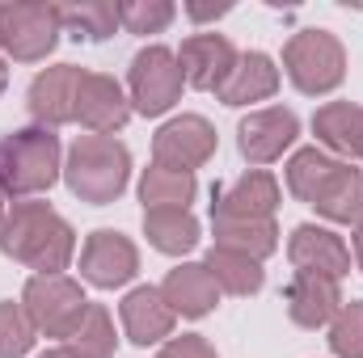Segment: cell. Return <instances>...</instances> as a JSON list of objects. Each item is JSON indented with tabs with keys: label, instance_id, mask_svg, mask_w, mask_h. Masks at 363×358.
Segmentation results:
<instances>
[{
	"label": "cell",
	"instance_id": "cell-1",
	"mask_svg": "<svg viewBox=\"0 0 363 358\" xmlns=\"http://www.w3.org/2000/svg\"><path fill=\"white\" fill-rule=\"evenodd\" d=\"M0 249L38 274H60L72 262L77 232L47 202H17L0 224Z\"/></svg>",
	"mask_w": 363,
	"mask_h": 358
},
{
	"label": "cell",
	"instance_id": "cell-2",
	"mask_svg": "<svg viewBox=\"0 0 363 358\" xmlns=\"http://www.w3.org/2000/svg\"><path fill=\"white\" fill-rule=\"evenodd\" d=\"M64 178H68V190L81 198V202H93V207H106L114 202L123 190H127V178H131V152L110 139V135H81L68 152V165H64Z\"/></svg>",
	"mask_w": 363,
	"mask_h": 358
},
{
	"label": "cell",
	"instance_id": "cell-3",
	"mask_svg": "<svg viewBox=\"0 0 363 358\" xmlns=\"http://www.w3.org/2000/svg\"><path fill=\"white\" fill-rule=\"evenodd\" d=\"M60 178V135L47 127L13 131L0 139V190L4 194H38Z\"/></svg>",
	"mask_w": 363,
	"mask_h": 358
},
{
	"label": "cell",
	"instance_id": "cell-4",
	"mask_svg": "<svg viewBox=\"0 0 363 358\" xmlns=\"http://www.w3.org/2000/svg\"><path fill=\"white\" fill-rule=\"evenodd\" d=\"M283 68H287L291 85L308 97L334 93L347 76V51L330 30H300L283 47Z\"/></svg>",
	"mask_w": 363,
	"mask_h": 358
},
{
	"label": "cell",
	"instance_id": "cell-5",
	"mask_svg": "<svg viewBox=\"0 0 363 358\" xmlns=\"http://www.w3.org/2000/svg\"><path fill=\"white\" fill-rule=\"evenodd\" d=\"M21 308H26V316H30V325H34L38 333L68 342L72 329L81 325L89 299H85V291H81L72 278H64V274H34V278L26 282Z\"/></svg>",
	"mask_w": 363,
	"mask_h": 358
},
{
	"label": "cell",
	"instance_id": "cell-6",
	"mask_svg": "<svg viewBox=\"0 0 363 358\" xmlns=\"http://www.w3.org/2000/svg\"><path fill=\"white\" fill-rule=\"evenodd\" d=\"M60 4H0V47L21 59H47L60 42Z\"/></svg>",
	"mask_w": 363,
	"mask_h": 358
},
{
	"label": "cell",
	"instance_id": "cell-7",
	"mask_svg": "<svg viewBox=\"0 0 363 358\" xmlns=\"http://www.w3.org/2000/svg\"><path fill=\"white\" fill-rule=\"evenodd\" d=\"M131 105L144 114V118H157L165 114L174 101L182 97V68L178 55L169 47H144L135 59H131Z\"/></svg>",
	"mask_w": 363,
	"mask_h": 358
},
{
	"label": "cell",
	"instance_id": "cell-8",
	"mask_svg": "<svg viewBox=\"0 0 363 358\" xmlns=\"http://www.w3.org/2000/svg\"><path fill=\"white\" fill-rule=\"evenodd\" d=\"M211 152H216V127H211L207 118H199V114H182L174 122H165V127L157 131V139H152L157 165L182 169V173L207 165Z\"/></svg>",
	"mask_w": 363,
	"mask_h": 358
},
{
	"label": "cell",
	"instance_id": "cell-9",
	"mask_svg": "<svg viewBox=\"0 0 363 358\" xmlns=\"http://www.w3.org/2000/svg\"><path fill=\"white\" fill-rule=\"evenodd\" d=\"M81 81H85V72L77 64H60V68H47V72L34 76V85H30V114L38 118V127L55 131V127L77 118Z\"/></svg>",
	"mask_w": 363,
	"mask_h": 358
},
{
	"label": "cell",
	"instance_id": "cell-10",
	"mask_svg": "<svg viewBox=\"0 0 363 358\" xmlns=\"http://www.w3.org/2000/svg\"><path fill=\"white\" fill-rule=\"evenodd\" d=\"M140 270V253L135 245L123 236V232H110V228H97L89 241H85V253H81V274L89 278L93 287H123L131 282Z\"/></svg>",
	"mask_w": 363,
	"mask_h": 358
},
{
	"label": "cell",
	"instance_id": "cell-11",
	"mask_svg": "<svg viewBox=\"0 0 363 358\" xmlns=\"http://www.w3.org/2000/svg\"><path fill=\"white\" fill-rule=\"evenodd\" d=\"M287 258L296 274H321V278H347L351 274V253L342 245V236H334L330 228L317 224H300L287 241Z\"/></svg>",
	"mask_w": 363,
	"mask_h": 358
},
{
	"label": "cell",
	"instance_id": "cell-12",
	"mask_svg": "<svg viewBox=\"0 0 363 358\" xmlns=\"http://www.w3.org/2000/svg\"><path fill=\"white\" fill-rule=\"evenodd\" d=\"M233 64H237V51H233V42L224 34H190L178 51L182 81L190 89H207V93L220 89L228 81Z\"/></svg>",
	"mask_w": 363,
	"mask_h": 358
},
{
	"label": "cell",
	"instance_id": "cell-13",
	"mask_svg": "<svg viewBox=\"0 0 363 358\" xmlns=\"http://www.w3.org/2000/svg\"><path fill=\"white\" fill-rule=\"evenodd\" d=\"M296 135H300V122H296L291 110H258L237 127V144H241V156L250 165L279 161L296 144Z\"/></svg>",
	"mask_w": 363,
	"mask_h": 358
},
{
	"label": "cell",
	"instance_id": "cell-14",
	"mask_svg": "<svg viewBox=\"0 0 363 358\" xmlns=\"http://www.w3.org/2000/svg\"><path fill=\"white\" fill-rule=\"evenodd\" d=\"M279 207V181L262 169L228 181L211 198V219H271Z\"/></svg>",
	"mask_w": 363,
	"mask_h": 358
},
{
	"label": "cell",
	"instance_id": "cell-15",
	"mask_svg": "<svg viewBox=\"0 0 363 358\" xmlns=\"http://www.w3.org/2000/svg\"><path fill=\"white\" fill-rule=\"evenodd\" d=\"M131 114V101L123 97L114 76H101V72H85L81 93H77V118L89 127L93 135H114Z\"/></svg>",
	"mask_w": 363,
	"mask_h": 358
},
{
	"label": "cell",
	"instance_id": "cell-16",
	"mask_svg": "<svg viewBox=\"0 0 363 358\" xmlns=\"http://www.w3.org/2000/svg\"><path fill=\"white\" fill-rule=\"evenodd\" d=\"M342 308V291L334 278H321V274H296L291 287H287V312L300 329H321L338 316Z\"/></svg>",
	"mask_w": 363,
	"mask_h": 358
},
{
	"label": "cell",
	"instance_id": "cell-17",
	"mask_svg": "<svg viewBox=\"0 0 363 358\" xmlns=\"http://www.w3.org/2000/svg\"><path fill=\"white\" fill-rule=\"evenodd\" d=\"M161 295H165V304L174 308V316L182 312V316L199 321V316H207V312L216 308L220 287H216V278L207 274L203 262H186V266H178V270H169V274H165Z\"/></svg>",
	"mask_w": 363,
	"mask_h": 358
},
{
	"label": "cell",
	"instance_id": "cell-18",
	"mask_svg": "<svg viewBox=\"0 0 363 358\" xmlns=\"http://www.w3.org/2000/svg\"><path fill=\"white\" fill-rule=\"evenodd\" d=\"M123 329L135 346H157L161 337L174 333V308L157 287H135L123 299Z\"/></svg>",
	"mask_w": 363,
	"mask_h": 358
},
{
	"label": "cell",
	"instance_id": "cell-19",
	"mask_svg": "<svg viewBox=\"0 0 363 358\" xmlns=\"http://www.w3.org/2000/svg\"><path fill=\"white\" fill-rule=\"evenodd\" d=\"M279 89V68H274L271 55L262 51H250V55H237L228 81L220 85V101L224 105H250V101H267Z\"/></svg>",
	"mask_w": 363,
	"mask_h": 358
},
{
	"label": "cell",
	"instance_id": "cell-20",
	"mask_svg": "<svg viewBox=\"0 0 363 358\" xmlns=\"http://www.w3.org/2000/svg\"><path fill=\"white\" fill-rule=\"evenodd\" d=\"M313 131L317 139L338 152V156H359V135H363V105L351 101H330L313 114Z\"/></svg>",
	"mask_w": 363,
	"mask_h": 358
},
{
	"label": "cell",
	"instance_id": "cell-21",
	"mask_svg": "<svg viewBox=\"0 0 363 358\" xmlns=\"http://www.w3.org/2000/svg\"><path fill=\"white\" fill-rule=\"evenodd\" d=\"M216 224V245L220 249H233V253H245L254 262L271 258L279 249V228L274 219H211Z\"/></svg>",
	"mask_w": 363,
	"mask_h": 358
},
{
	"label": "cell",
	"instance_id": "cell-22",
	"mask_svg": "<svg viewBox=\"0 0 363 358\" xmlns=\"http://www.w3.org/2000/svg\"><path fill=\"white\" fill-rule=\"evenodd\" d=\"M194 190H199L194 173L152 165L144 173V181H140V202H144V211H186V202L194 198Z\"/></svg>",
	"mask_w": 363,
	"mask_h": 358
},
{
	"label": "cell",
	"instance_id": "cell-23",
	"mask_svg": "<svg viewBox=\"0 0 363 358\" xmlns=\"http://www.w3.org/2000/svg\"><path fill=\"white\" fill-rule=\"evenodd\" d=\"M313 207L325 219H334V224H359L363 219V173L351 169V165H338V173L317 194Z\"/></svg>",
	"mask_w": 363,
	"mask_h": 358
},
{
	"label": "cell",
	"instance_id": "cell-24",
	"mask_svg": "<svg viewBox=\"0 0 363 358\" xmlns=\"http://www.w3.org/2000/svg\"><path fill=\"white\" fill-rule=\"evenodd\" d=\"M203 266L216 278V287L228 291V295H254V291H262V262H254L245 253H233V249L211 245V253H207Z\"/></svg>",
	"mask_w": 363,
	"mask_h": 358
},
{
	"label": "cell",
	"instance_id": "cell-25",
	"mask_svg": "<svg viewBox=\"0 0 363 358\" xmlns=\"http://www.w3.org/2000/svg\"><path fill=\"white\" fill-rule=\"evenodd\" d=\"M342 161H334L330 152L321 148H300L291 161H287V190L300 198V202H317V194L330 185V178L338 173Z\"/></svg>",
	"mask_w": 363,
	"mask_h": 358
},
{
	"label": "cell",
	"instance_id": "cell-26",
	"mask_svg": "<svg viewBox=\"0 0 363 358\" xmlns=\"http://www.w3.org/2000/svg\"><path fill=\"white\" fill-rule=\"evenodd\" d=\"M144 236L161 253H190L199 245V219L190 211H144Z\"/></svg>",
	"mask_w": 363,
	"mask_h": 358
},
{
	"label": "cell",
	"instance_id": "cell-27",
	"mask_svg": "<svg viewBox=\"0 0 363 358\" xmlns=\"http://www.w3.org/2000/svg\"><path fill=\"white\" fill-rule=\"evenodd\" d=\"M114 346H118V342H114L110 312H106L101 304H89L85 316H81V325H77L72 337H68V350H77L81 358H110Z\"/></svg>",
	"mask_w": 363,
	"mask_h": 358
},
{
	"label": "cell",
	"instance_id": "cell-28",
	"mask_svg": "<svg viewBox=\"0 0 363 358\" xmlns=\"http://www.w3.org/2000/svg\"><path fill=\"white\" fill-rule=\"evenodd\" d=\"M60 21H64V25H72V30H77V38L85 34V38H93V42H101V38H110V34H114V25H118V4H110V0L60 4Z\"/></svg>",
	"mask_w": 363,
	"mask_h": 358
},
{
	"label": "cell",
	"instance_id": "cell-29",
	"mask_svg": "<svg viewBox=\"0 0 363 358\" xmlns=\"http://www.w3.org/2000/svg\"><path fill=\"white\" fill-rule=\"evenodd\" d=\"M174 4L169 0H127L118 4V25L127 34H161L174 21Z\"/></svg>",
	"mask_w": 363,
	"mask_h": 358
},
{
	"label": "cell",
	"instance_id": "cell-30",
	"mask_svg": "<svg viewBox=\"0 0 363 358\" xmlns=\"http://www.w3.org/2000/svg\"><path fill=\"white\" fill-rule=\"evenodd\" d=\"M34 333H38V329L30 325L26 308L0 299V358H21L34 346Z\"/></svg>",
	"mask_w": 363,
	"mask_h": 358
},
{
	"label": "cell",
	"instance_id": "cell-31",
	"mask_svg": "<svg viewBox=\"0 0 363 358\" xmlns=\"http://www.w3.org/2000/svg\"><path fill=\"white\" fill-rule=\"evenodd\" d=\"M330 350L338 358H363V299L338 308L330 325Z\"/></svg>",
	"mask_w": 363,
	"mask_h": 358
},
{
	"label": "cell",
	"instance_id": "cell-32",
	"mask_svg": "<svg viewBox=\"0 0 363 358\" xmlns=\"http://www.w3.org/2000/svg\"><path fill=\"white\" fill-rule=\"evenodd\" d=\"M161 358H216V350H211V342H207V337L186 333V337H174V342L161 350Z\"/></svg>",
	"mask_w": 363,
	"mask_h": 358
},
{
	"label": "cell",
	"instance_id": "cell-33",
	"mask_svg": "<svg viewBox=\"0 0 363 358\" xmlns=\"http://www.w3.org/2000/svg\"><path fill=\"white\" fill-rule=\"evenodd\" d=\"M186 13H190L194 21H207V17H224V13H228V4H216V8H211V4H190Z\"/></svg>",
	"mask_w": 363,
	"mask_h": 358
},
{
	"label": "cell",
	"instance_id": "cell-34",
	"mask_svg": "<svg viewBox=\"0 0 363 358\" xmlns=\"http://www.w3.org/2000/svg\"><path fill=\"white\" fill-rule=\"evenodd\" d=\"M355 262H359V270H363V219L355 224Z\"/></svg>",
	"mask_w": 363,
	"mask_h": 358
},
{
	"label": "cell",
	"instance_id": "cell-35",
	"mask_svg": "<svg viewBox=\"0 0 363 358\" xmlns=\"http://www.w3.org/2000/svg\"><path fill=\"white\" fill-rule=\"evenodd\" d=\"M43 358H81V354H77V350H47Z\"/></svg>",
	"mask_w": 363,
	"mask_h": 358
},
{
	"label": "cell",
	"instance_id": "cell-36",
	"mask_svg": "<svg viewBox=\"0 0 363 358\" xmlns=\"http://www.w3.org/2000/svg\"><path fill=\"white\" fill-rule=\"evenodd\" d=\"M4 215H9V194L0 190V224H4Z\"/></svg>",
	"mask_w": 363,
	"mask_h": 358
},
{
	"label": "cell",
	"instance_id": "cell-37",
	"mask_svg": "<svg viewBox=\"0 0 363 358\" xmlns=\"http://www.w3.org/2000/svg\"><path fill=\"white\" fill-rule=\"evenodd\" d=\"M4 85H9V68H4V59H0V93H4Z\"/></svg>",
	"mask_w": 363,
	"mask_h": 358
},
{
	"label": "cell",
	"instance_id": "cell-38",
	"mask_svg": "<svg viewBox=\"0 0 363 358\" xmlns=\"http://www.w3.org/2000/svg\"><path fill=\"white\" fill-rule=\"evenodd\" d=\"M359 156H363V135H359Z\"/></svg>",
	"mask_w": 363,
	"mask_h": 358
}]
</instances>
